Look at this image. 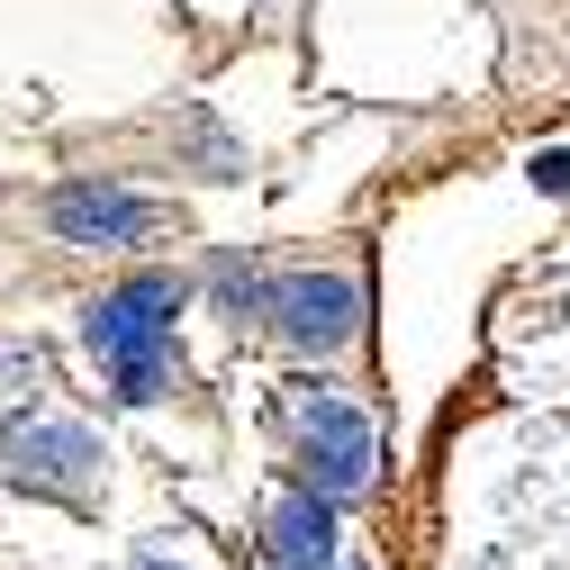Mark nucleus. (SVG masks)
Returning a JSON list of instances; mask_svg holds the SVG:
<instances>
[{
	"mask_svg": "<svg viewBox=\"0 0 570 570\" xmlns=\"http://www.w3.org/2000/svg\"><path fill=\"white\" fill-rule=\"evenodd\" d=\"M0 462H10L19 489H46V498H91V480H100V444H91V425H73V416L10 425Z\"/></svg>",
	"mask_w": 570,
	"mask_h": 570,
	"instance_id": "nucleus-5",
	"label": "nucleus"
},
{
	"mask_svg": "<svg viewBox=\"0 0 570 570\" xmlns=\"http://www.w3.org/2000/svg\"><path fill=\"white\" fill-rule=\"evenodd\" d=\"M190 308L181 272H127L118 291H100L82 308V344L109 363V399L118 407H155L164 399V353H173V317Z\"/></svg>",
	"mask_w": 570,
	"mask_h": 570,
	"instance_id": "nucleus-1",
	"label": "nucleus"
},
{
	"mask_svg": "<svg viewBox=\"0 0 570 570\" xmlns=\"http://www.w3.org/2000/svg\"><path fill=\"white\" fill-rule=\"evenodd\" d=\"M136 570H173V561H136Z\"/></svg>",
	"mask_w": 570,
	"mask_h": 570,
	"instance_id": "nucleus-8",
	"label": "nucleus"
},
{
	"mask_svg": "<svg viewBox=\"0 0 570 570\" xmlns=\"http://www.w3.org/2000/svg\"><path fill=\"white\" fill-rule=\"evenodd\" d=\"M46 227L63 236V245H100V254H127V245H146V236H164L173 227V208L164 199H146V190H127V181H63L55 199H46Z\"/></svg>",
	"mask_w": 570,
	"mask_h": 570,
	"instance_id": "nucleus-4",
	"label": "nucleus"
},
{
	"mask_svg": "<svg viewBox=\"0 0 570 570\" xmlns=\"http://www.w3.org/2000/svg\"><path fill=\"white\" fill-rule=\"evenodd\" d=\"M281 425H291V453H299V489L335 498V508L353 489H372V425H363V407H353L344 390L291 381L281 390Z\"/></svg>",
	"mask_w": 570,
	"mask_h": 570,
	"instance_id": "nucleus-2",
	"label": "nucleus"
},
{
	"mask_svg": "<svg viewBox=\"0 0 570 570\" xmlns=\"http://www.w3.org/2000/svg\"><path fill=\"white\" fill-rule=\"evenodd\" d=\"M263 561H272V570H344L335 498H317V489H281L272 517H263Z\"/></svg>",
	"mask_w": 570,
	"mask_h": 570,
	"instance_id": "nucleus-6",
	"label": "nucleus"
},
{
	"mask_svg": "<svg viewBox=\"0 0 570 570\" xmlns=\"http://www.w3.org/2000/svg\"><path fill=\"white\" fill-rule=\"evenodd\" d=\"M263 326L291 344V353H344L353 335H363V281L353 272H272L263 291Z\"/></svg>",
	"mask_w": 570,
	"mask_h": 570,
	"instance_id": "nucleus-3",
	"label": "nucleus"
},
{
	"mask_svg": "<svg viewBox=\"0 0 570 570\" xmlns=\"http://www.w3.org/2000/svg\"><path fill=\"white\" fill-rule=\"evenodd\" d=\"M534 190H552V199H570V155L552 146V155H534Z\"/></svg>",
	"mask_w": 570,
	"mask_h": 570,
	"instance_id": "nucleus-7",
	"label": "nucleus"
}]
</instances>
